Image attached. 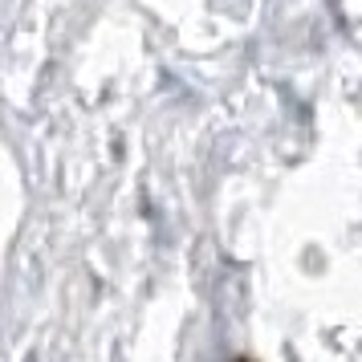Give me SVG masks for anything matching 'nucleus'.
Segmentation results:
<instances>
[]
</instances>
